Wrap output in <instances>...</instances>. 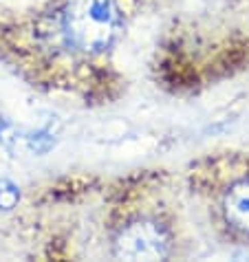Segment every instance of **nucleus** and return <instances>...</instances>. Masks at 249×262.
I'll return each instance as SVG.
<instances>
[{"label":"nucleus","mask_w":249,"mask_h":262,"mask_svg":"<svg viewBox=\"0 0 249 262\" xmlns=\"http://www.w3.org/2000/svg\"><path fill=\"white\" fill-rule=\"evenodd\" d=\"M64 45L77 53L97 55L113 47L121 31L117 0H67L57 13Z\"/></svg>","instance_id":"1"},{"label":"nucleus","mask_w":249,"mask_h":262,"mask_svg":"<svg viewBox=\"0 0 249 262\" xmlns=\"http://www.w3.org/2000/svg\"><path fill=\"white\" fill-rule=\"evenodd\" d=\"M170 249L172 243L168 229L148 218L128 223L113 243V256L119 260H165Z\"/></svg>","instance_id":"2"},{"label":"nucleus","mask_w":249,"mask_h":262,"mask_svg":"<svg viewBox=\"0 0 249 262\" xmlns=\"http://www.w3.org/2000/svg\"><path fill=\"white\" fill-rule=\"evenodd\" d=\"M223 216L232 229L249 236V177L240 179L223 199Z\"/></svg>","instance_id":"3"},{"label":"nucleus","mask_w":249,"mask_h":262,"mask_svg":"<svg viewBox=\"0 0 249 262\" xmlns=\"http://www.w3.org/2000/svg\"><path fill=\"white\" fill-rule=\"evenodd\" d=\"M20 201V190L9 179H0V212H11Z\"/></svg>","instance_id":"4"},{"label":"nucleus","mask_w":249,"mask_h":262,"mask_svg":"<svg viewBox=\"0 0 249 262\" xmlns=\"http://www.w3.org/2000/svg\"><path fill=\"white\" fill-rule=\"evenodd\" d=\"M27 143H29V148H31L35 155H47V152L53 148L55 139H53V135H51L49 130H38V133L27 137Z\"/></svg>","instance_id":"5"},{"label":"nucleus","mask_w":249,"mask_h":262,"mask_svg":"<svg viewBox=\"0 0 249 262\" xmlns=\"http://www.w3.org/2000/svg\"><path fill=\"white\" fill-rule=\"evenodd\" d=\"M16 139L18 137H16V128H13V123L0 115V143H3L5 148H13Z\"/></svg>","instance_id":"6"}]
</instances>
